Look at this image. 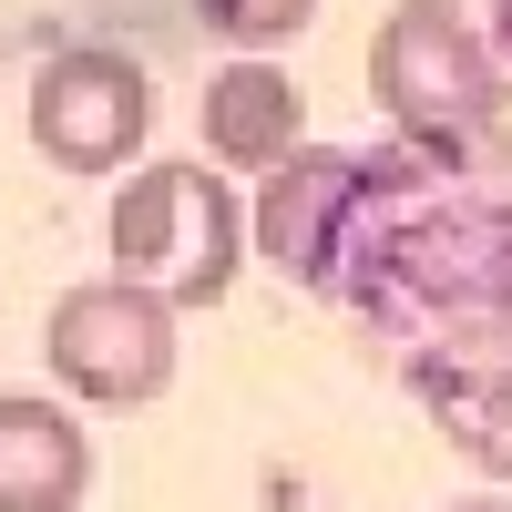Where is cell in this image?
Listing matches in <instances>:
<instances>
[{"label": "cell", "instance_id": "cell-3", "mask_svg": "<svg viewBox=\"0 0 512 512\" xmlns=\"http://www.w3.org/2000/svg\"><path fill=\"white\" fill-rule=\"evenodd\" d=\"M41 359H52V379H62L72 400L144 410V400H164V379H175V308H164L154 287H134V277L62 287Z\"/></svg>", "mask_w": 512, "mask_h": 512}, {"label": "cell", "instance_id": "cell-6", "mask_svg": "<svg viewBox=\"0 0 512 512\" xmlns=\"http://www.w3.org/2000/svg\"><path fill=\"white\" fill-rule=\"evenodd\" d=\"M297 144H308V93L277 72V62H226L216 82H205V154L236 164V175H267V164H287Z\"/></svg>", "mask_w": 512, "mask_h": 512}, {"label": "cell", "instance_id": "cell-5", "mask_svg": "<svg viewBox=\"0 0 512 512\" xmlns=\"http://www.w3.org/2000/svg\"><path fill=\"white\" fill-rule=\"evenodd\" d=\"M359 195H379V175L359 154H308V144H297L287 164H267V185H256L246 246H267V267L328 287L338 277V236L359 226Z\"/></svg>", "mask_w": 512, "mask_h": 512}, {"label": "cell", "instance_id": "cell-8", "mask_svg": "<svg viewBox=\"0 0 512 512\" xmlns=\"http://www.w3.org/2000/svg\"><path fill=\"white\" fill-rule=\"evenodd\" d=\"M195 21L216 41H236V52H277V41H297L318 21V0H195Z\"/></svg>", "mask_w": 512, "mask_h": 512}, {"label": "cell", "instance_id": "cell-7", "mask_svg": "<svg viewBox=\"0 0 512 512\" xmlns=\"http://www.w3.org/2000/svg\"><path fill=\"white\" fill-rule=\"evenodd\" d=\"M93 492V441L62 400H0V512H72Z\"/></svg>", "mask_w": 512, "mask_h": 512}, {"label": "cell", "instance_id": "cell-1", "mask_svg": "<svg viewBox=\"0 0 512 512\" xmlns=\"http://www.w3.org/2000/svg\"><path fill=\"white\" fill-rule=\"evenodd\" d=\"M103 236H113V277L154 287L164 308H216L246 256V205L216 164H134Z\"/></svg>", "mask_w": 512, "mask_h": 512}, {"label": "cell", "instance_id": "cell-4", "mask_svg": "<svg viewBox=\"0 0 512 512\" xmlns=\"http://www.w3.org/2000/svg\"><path fill=\"white\" fill-rule=\"evenodd\" d=\"M154 134V72L113 41H72L31 72V144L62 175H123Z\"/></svg>", "mask_w": 512, "mask_h": 512}, {"label": "cell", "instance_id": "cell-2", "mask_svg": "<svg viewBox=\"0 0 512 512\" xmlns=\"http://www.w3.org/2000/svg\"><path fill=\"white\" fill-rule=\"evenodd\" d=\"M369 93L431 164H461L502 123V62L482 52V31L451 0H400L369 41Z\"/></svg>", "mask_w": 512, "mask_h": 512}, {"label": "cell", "instance_id": "cell-9", "mask_svg": "<svg viewBox=\"0 0 512 512\" xmlns=\"http://www.w3.org/2000/svg\"><path fill=\"white\" fill-rule=\"evenodd\" d=\"M451 512H512V502H451Z\"/></svg>", "mask_w": 512, "mask_h": 512}]
</instances>
